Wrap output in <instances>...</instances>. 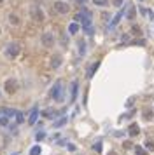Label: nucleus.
Instances as JSON below:
<instances>
[{
  "label": "nucleus",
  "instance_id": "f257e3e1",
  "mask_svg": "<svg viewBox=\"0 0 154 155\" xmlns=\"http://www.w3.org/2000/svg\"><path fill=\"white\" fill-rule=\"evenodd\" d=\"M21 52V45L18 42H12L7 45V49H5V54L9 56V58H18V54Z\"/></svg>",
  "mask_w": 154,
  "mask_h": 155
},
{
  "label": "nucleus",
  "instance_id": "f03ea898",
  "mask_svg": "<svg viewBox=\"0 0 154 155\" xmlns=\"http://www.w3.org/2000/svg\"><path fill=\"white\" fill-rule=\"evenodd\" d=\"M51 94H53V98H54L56 101H62V99H63V84L60 82V80L54 84V87H53Z\"/></svg>",
  "mask_w": 154,
  "mask_h": 155
},
{
  "label": "nucleus",
  "instance_id": "7ed1b4c3",
  "mask_svg": "<svg viewBox=\"0 0 154 155\" xmlns=\"http://www.w3.org/2000/svg\"><path fill=\"white\" fill-rule=\"evenodd\" d=\"M4 89H5V93H7V94H14L16 91H18V80H16V79H9V80H5Z\"/></svg>",
  "mask_w": 154,
  "mask_h": 155
},
{
  "label": "nucleus",
  "instance_id": "20e7f679",
  "mask_svg": "<svg viewBox=\"0 0 154 155\" xmlns=\"http://www.w3.org/2000/svg\"><path fill=\"white\" fill-rule=\"evenodd\" d=\"M41 42H42V45H44V47H53V45H54V37H53V33H49V31L42 33Z\"/></svg>",
  "mask_w": 154,
  "mask_h": 155
},
{
  "label": "nucleus",
  "instance_id": "39448f33",
  "mask_svg": "<svg viewBox=\"0 0 154 155\" xmlns=\"http://www.w3.org/2000/svg\"><path fill=\"white\" fill-rule=\"evenodd\" d=\"M30 14H32V18L37 21V23H42V21H44V14H42V10H41L39 5H32Z\"/></svg>",
  "mask_w": 154,
  "mask_h": 155
},
{
  "label": "nucleus",
  "instance_id": "423d86ee",
  "mask_svg": "<svg viewBox=\"0 0 154 155\" xmlns=\"http://www.w3.org/2000/svg\"><path fill=\"white\" fill-rule=\"evenodd\" d=\"M54 10L56 12H60V14H67L68 10H70V5L67 4V2H54Z\"/></svg>",
  "mask_w": 154,
  "mask_h": 155
},
{
  "label": "nucleus",
  "instance_id": "0eeeda50",
  "mask_svg": "<svg viewBox=\"0 0 154 155\" xmlns=\"http://www.w3.org/2000/svg\"><path fill=\"white\" fill-rule=\"evenodd\" d=\"M37 117H39V108H37V106H33V108H32V112H30V117H28V124L33 125L35 122H37Z\"/></svg>",
  "mask_w": 154,
  "mask_h": 155
},
{
  "label": "nucleus",
  "instance_id": "6e6552de",
  "mask_svg": "<svg viewBox=\"0 0 154 155\" xmlns=\"http://www.w3.org/2000/svg\"><path fill=\"white\" fill-rule=\"evenodd\" d=\"M60 65H62V56L60 54H54L51 58V68H58Z\"/></svg>",
  "mask_w": 154,
  "mask_h": 155
},
{
  "label": "nucleus",
  "instance_id": "1a4fd4ad",
  "mask_svg": "<svg viewBox=\"0 0 154 155\" xmlns=\"http://www.w3.org/2000/svg\"><path fill=\"white\" fill-rule=\"evenodd\" d=\"M77 87H79V82L74 80L72 82V91H70V101H75V98H77Z\"/></svg>",
  "mask_w": 154,
  "mask_h": 155
},
{
  "label": "nucleus",
  "instance_id": "9d476101",
  "mask_svg": "<svg viewBox=\"0 0 154 155\" xmlns=\"http://www.w3.org/2000/svg\"><path fill=\"white\" fill-rule=\"evenodd\" d=\"M124 16H126L128 19H133V18H135V5H133V4L128 5V9H126V12H124Z\"/></svg>",
  "mask_w": 154,
  "mask_h": 155
},
{
  "label": "nucleus",
  "instance_id": "9b49d317",
  "mask_svg": "<svg viewBox=\"0 0 154 155\" xmlns=\"http://www.w3.org/2000/svg\"><path fill=\"white\" fill-rule=\"evenodd\" d=\"M42 117H46V119H54V117H56V110H53V108H46V110L42 112Z\"/></svg>",
  "mask_w": 154,
  "mask_h": 155
},
{
  "label": "nucleus",
  "instance_id": "f8f14e48",
  "mask_svg": "<svg viewBox=\"0 0 154 155\" xmlns=\"http://www.w3.org/2000/svg\"><path fill=\"white\" fill-rule=\"evenodd\" d=\"M140 133V127H138V124H131L130 127H128V134L130 136H137Z\"/></svg>",
  "mask_w": 154,
  "mask_h": 155
},
{
  "label": "nucleus",
  "instance_id": "ddd939ff",
  "mask_svg": "<svg viewBox=\"0 0 154 155\" xmlns=\"http://www.w3.org/2000/svg\"><path fill=\"white\" fill-rule=\"evenodd\" d=\"M123 16H124V10H119V12H117V14L114 16L112 23H110V28H114V26H116V24H117V23L121 21V18H123Z\"/></svg>",
  "mask_w": 154,
  "mask_h": 155
},
{
  "label": "nucleus",
  "instance_id": "4468645a",
  "mask_svg": "<svg viewBox=\"0 0 154 155\" xmlns=\"http://www.w3.org/2000/svg\"><path fill=\"white\" fill-rule=\"evenodd\" d=\"M16 113H18V112L12 110V108H0V115H4V117H5V115L11 117V115H16Z\"/></svg>",
  "mask_w": 154,
  "mask_h": 155
},
{
  "label": "nucleus",
  "instance_id": "2eb2a0df",
  "mask_svg": "<svg viewBox=\"0 0 154 155\" xmlns=\"http://www.w3.org/2000/svg\"><path fill=\"white\" fill-rule=\"evenodd\" d=\"M98 66H100V61H96V63H95V65H91V68L88 70V79H91L93 75H95V72L98 70Z\"/></svg>",
  "mask_w": 154,
  "mask_h": 155
},
{
  "label": "nucleus",
  "instance_id": "dca6fc26",
  "mask_svg": "<svg viewBox=\"0 0 154 155\" xmlns=\"http://www.w3.org/2000/svg\"><path fill=\"white\" fill-rule=\"evenodd\" d=\"M142 113H144L145 120H151V119H152V110H149V108H144V112H142Z\"/></svg>",
  "mask_w": 154,
  "mask_h": 155
},
{
  "label": "nucleus",
  "instance_id": "f3484780",
  "mask_svg": "<svg viewBox=\"0 0 154 155\" xmlns=\"http://www.w3.org/2000/svg\"><path fill=\"white\" fill-rule=\"evenodd\" d=\"M135 154H137V155H149V154H147V152H145V150H144V148H142L140 145H137V146H135Z\"/></svg>",
  "mask_w": 154,
  "mask_h": 155
},
{
  "label": "nucleus",
  "instance_id": "a211bd4d",
  "mask_svg": "<svg viewBox=\"0 0 154 155\" xmlns=\"http://www.w3.org/2000/svg\"><path fill=\"white\" fill-rule=\"evenodd\" d=\"M9 21H11V24H20V18H18L16 14H11V16H9Z\"/></svg>",
  "mask_w": 154,
  "mask_h": 155
},
{
  "label": "nucleus",
  "instance_id": "6ab92c4d",
  "mask_svg": "<svg viewBox=\"0 0 154 155\" xmlns=\"http://www.w3.org/2000/svg\"><path fill=\"white\" fill-rule=\"evenodd\" d=\"M68 31H70V33H77V31H79V24H77V23H72V24L68 26Z\"/></svg>",
  "mask_w": 154,
  "mask_h": 155
},
{
  "label": "nucleus",
  "instance_id": "aec40b11",
  "mask_svg": "<svg viewBox=\"0 0 154 155\" xmlns=\"http://www.w3.org/2000/svg\"><path fill=\"white\" fill-rule=\"evenodd\" d=\"M30 155H41V146L35 145V146H33V148L30 150Z\"/></svg>",
  "mask_w": 154,
  "mask_h": 155
},
{
  "label": "nucleus",
  "instance_id": "412c9836",
  "mask_svg": "<svg viewBox=\"0 0 154 155\" xmlns=\"http://www.w3.org/2000/svg\"><path fill=\"white\" fill-rule=\"evenodd\" d=\"M145 148H147V150H151V152H154V141L147 139V141H145Z\"/></svg>",
  "mask_w": 154,
  "mask_h": 155
},
{
  "label": "nucleus",
  "instance_id": "4be33fe9",
  "mask_svg": "<svg viewBox=\"0 0 154 155\" xmlns=\"http://www.w3.org/2000/svg\"><path fill=\"white\" fill-rule=\"evenodd\" d=\"M65 122H67V117H63L62 120H56V122H54V127H60V125H63Z\"/></svg>",
  "mask_w": 154,
  "mask_h": 155
},
{
  "label": "nucleus",
  "instance_id": "5701e85b",
  "mask_svg": "<svg viewBox=\"0 0 154 155\" xmlns=\"http://www.w3.org/2000/svg\"><path fill=\"white\" fill-rule=\"evenodd\" d=\"M93 150L100 154V152H102V143H95V145H93Z\"/></svg>",
  "mask_w": 154,
  "mask_h": 155
},
{
  "label": "nucleus",
  "instance_id": "b1692460",
  "mask_svg": "<svg viewBox=\"0 0 154 155\" xmlns=\"http://www.w3.org/2000/svg\"><path fill=\"white\" fill-rule=\"evenodd\" d=\"M16 122H18V124H21V122H23V113H21V112H18V113H16Z\"/></svg>",
  "mask_w": 154,
  "mask_h": 155
},
{
  "label": "nucleus",
  "instance_id": "393cba45",
  "mask_svg": "<svg viewBox=\"0 0 154 155\" xmlns=\"http://www.w3.org/2000/svg\"><path fill=\"white\" fill-rule=\"evenodd\" d=\"M84 47H86V44H84V42H79V52H81V54H84V51H86V49H84Z\"/></svg>",
  "mask_w": 154,
  "mask_h": 155
},
{
  "label": "nucleus",
  "instance_id": "a878e982",
  "mask_svg": "<svg viewBox=\"0 0 154 155\" xmlns=\"http://www.w3.org/2000/svg\"><path fill=\"white\" fill-rule=\"evenodd\" d=\"M133 101H135V96H131V98H130V99H128V101H126V106H128V108H130V106H131V105H133Z\"/></svg>",
  "mask_w": 154,
  "mask_h": 155
},
{
  "label": "nucleus",
  "instance_id": "bb28decb",
  "mask_svg": "<svg viewBox=\"0 0 154 155\" xmlns=\"http://www.w3.org/2000/svg\"><path fill=\"white\" fill-rule=\"evenodd\" d=\"M95 4H96V5H107L105 0H95Z\"/></svg>",
  "mask_w": 154,
  "mask_h": 155
},
{
  "label": "nucleus",
  "instance_id": "cd10ccee",
  "mask_svg": "<svg viewBox=\"0 0 154 155\" xmlns=\"http://www.w3.org/2000/svg\"><path fill=\"white\" fill-rule=\"evenodd\" d=\"M123 146H124V148H131V141H124Z\"/></svg>",
  "mask_w": 154,
  "mask_h": 155
},
{
  "label": "nucleus",
  "instance_id": "c85d7f7f",
  "mask_svg": "<svg viewBox=\"0 0 154 155\" xmlns=\"http://www.w3.org/2000/svg\"><path fill=\"white\" fill-rule=\"evenodd\" d=\"M0 124L5 125V124H7V119H5V117H0Z\"/></svg>",
  "mask_w": 154,
  "mask_h": 155
},
{
  "label": "nucleus",
  "instance_id": "c756f323",
  "mask_svg": "<svg viewBox=\"0 0 154 155\" xmlns=\"http://www.w3.org/2000/svg\"><path fill=\"white\" fill-rule=\"evenodd\" d=\"M133 31H135V35H140V28L138 26H133Z\"/></svg>",
  "mask_w": 154,
  "mask_h": 155
},
{
  "label": "nucleus",
  "instance_id": "7c9ffc66",
  "mask_svg": "<svg viewBox=\"0 0 154 155\" xmlns=\"http://www.w3.org/2000/svg\"><path fill=\"white\" fill-rule=\"evenodd\" d=\"M121 4H123V0H114V5H117V7H119Z\"/></svg>",
  "mask_w": 154,
  "mask_h": 155
},
{
  "label": "nucleus",
  "instance_id": "2f4dec72",
  "mask_svg": "<svg viewBox=\"0 0 154 155\" xmlns=\"http://www.w3.org/2000/svg\"><path fill=\"white\" fill-rule=\"evenodd\" d=\"M44 136H46V134H44V133H39V134H37V139H42Z\"/></svg>",
  "mask_w": 154,
  "mask_h": 155
},
{
  "label": "nucleus",
  "instance_id": "473e14b6",
  "mask_svg": "<svg viewBox=\"0 0 154 155\" xmlns=\"http://www.w3.org/2000/svg\"><path fill=\"white\" fill-rule=\"evenodd\" d=\"M107 155H117V154H116V152H109Z\"/></svg>",
  "mask_w": 154,
  "mask_h": 155
},
{
  "label": "nucleus",
  "instance_id": "72a5a7b5",
  "mask_svg": "<svg viewBox=\"0 0 154 155\" xmlns=\"http://www.w3.org/2000/svg\"><path fill=\"white\" fill-rule=\"evenodd\" d=\"M77 2H79V4H84V2H86V0H77Z\"/></svg>",
  "mask_w": 154,
  "mask_h": 155
},
{
  "label": "nucleus",
  "instance_id": "f704fd0d",
  "mask_svg": "<svg viewBox=\"0 0 154 155\" xmlns=\"http://www.w3.org/2000/svg\"><path fill=\"white\" fill-rule=\"evenodd\" d=\"M12 155H18V154H12Z\"/></svg>",
  "mask_w": 154,
  "mask_h": 155
},
{
  "label": "nucleus",
  "instance_id": "c9c22d12",
  "mask_svg": "<svg viewBox=\"0 0 154 155\" xmlns=\"http://www.w3.org/2000/svg\"><path fill=\"white\" fill-rule=\"evenodd\" d=\"M0 2H4V0H0Z\"/></svg>",
  "mask_w": 154,
  "mask_h": 155
}]
</instances>
